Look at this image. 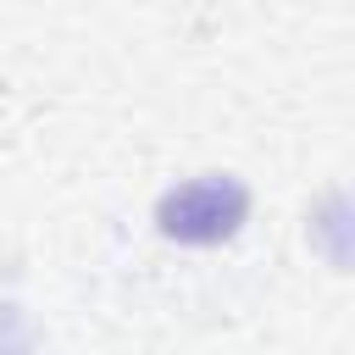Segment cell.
<instances>
[{"label": "cell", "instance_id": "obj_1", "mask_svg": "<svg viewBox=\"0 0 355 355\" xmlns=\"http://www.w3.org/2000/svg\"><path fill=\"white\" fill-rule=\"evenodd\" d=\"M244 211H250L244 183L211 172V178H194V183L172 189V194L161 200L155 222H161L166 239H183V244H216V239H227V233L244 222Z\"/></svg>", "mask_w": 355, "mask_h": 355}]
</instances>
